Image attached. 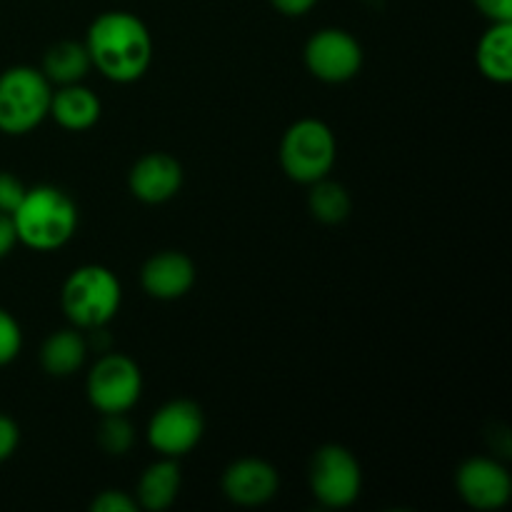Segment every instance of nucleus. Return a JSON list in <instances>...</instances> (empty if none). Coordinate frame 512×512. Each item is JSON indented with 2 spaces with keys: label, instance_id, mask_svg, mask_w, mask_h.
<instances>
[{
  "label": "nucleus",
  "instance_id": "1",
  "mask_svg": "<svg viewBox=\"0 0 512 512\" xmlns=\"http://www.w3.org/2000/svg\"><path fill=\"white\" fill-rule=\"evenodd\" d=\"M90 63L108 80L133 83L153 60V40L143 20L125 10L98 15L88 30Z\"/></svg>",
  "mask_w": 512,
  "mask_h": 512
},
{
  "label": "nucleus",
  "instance_id": "2",
  "mask_svg": "<svg viewBox=\"0 0 512 512\" xmlns=\"http://www.w3.org/2000/svg\"><path fill=\"white\" fill-rule=\"evenodd\" d=\"M15 233L33 250H55L63 248L75 233L78 213L75 205L63 190L40 185V188L25 190L23 203L13 213Z\"/></svg>",
  "mask_w": 512,
  "mask_h": 512
},
{
  "label": "nucleus",
  "instance_id": "3",
  "mask_svg": "<svg viewBox=\"0 0 512 512\" xmlns=\"http://www.w3.org/2000/svg\"><path fill=\"white\" fill-rule=\"evenodd\" d=\"M50 80L33 68H10L0 75V130L25 135L50 113Z\"/></svg>",
  "mask_w": 512,
  "mask_h": 512
},
{
  "label": "nucleus",
  "instance_id": "4",
  "mask_svg": "<svg viewBox=\"0 0 512 512\" xmlns=\"http://www.w3.org/2000/svg\"><path fill=\"white\" fill-rule=\"evenodd\" d=\"M120 305V283L103 265L78 268L63 288V310L80 328H100Z\"/></svg>",
  "mask_w": 512,
  "mask_h": 512
},
{
  "label": "nucleus",
  "instance_id": "5",
  "mask_svg": "<svg viewBox=\"0 0 512 512\" xmlns=\"http://www.w3.org/2000/svg\"><path fill=\"white\" fill-rule=\"evenodd\" d=\"M280 163L288 178L298 183H318L335 163V135L320 120H300L290 125L280 145Z\"/></svg>",
  "mask_w": 512,
  "mask_h": 512
},
{
  "label": "nucleus",
  "instance_id": "6",
  "mask_svg": "<svg viewBox=\"0 0 512 512\" xmlns=\"http://www.w3.org/2000/svg\"><path fill=\"white\" fill-rule=\"evenodd\" d=\"M360 465L353 453L340 445H325L310 465V485L325 508H348L360 493Z\"/></svg>",
  "mask_w": 512,
  "mask_h": 512
},
{
  "label": "nucleus",
  "instance_id": "7",
  "mask_svg": "<svg viewBox=\"0 0 512 512\" xmlns=\"http://www.w3.org/2000/svg\"><path fill=\"white\" fill-rule=\"evenodd\" d=\"M143 390L138 365L125 355H105L88 378V398L100 413L123 415L133 408Z\"/></svg>",
  "mask_w": 512,
  "mask_h": 512
},
{
  "label": "nucleus",
  "instance_id": "8",
  "mask_svg": "<svg viewBox=\"0 0 512 512\" xmlns=\"http://www.w3.org/2000/svg\"><path fill=\"white\" fill-rule=\"evenodd\" d=\"M305 65L315 78L325 83L350 80L363 65V50L358 40L340 28H325L305 45Z\"/></svg>",
  "mask_w": 512,
  "mask_h": 512
},
{
  "label": "nucleus",
  "instance_id": "9",
  "mask_svg": "<svg viewBox=\"0 0 512 512\" xmlns=\"http://www.w3.org/2000/svg\"><path fill=\"white\" fill-rule=\"evenodd\" d=\"M200 438H203V413L190 400H175V403L163 405L150 420V445L168 458L190 453Z\"/></svg>",
  "mask_w": 512,
  "mask_h": 512
},
{
  "label": "nucleus",
  "instance_id": "10",
  "mask_svg": "<svg viewBox=\"0 0 512 512\" xmlns=\"http://www.w3.org/2000/svg\"><path fill=\"white\" fill-rule=\"evenodd\" d=\"M458 490L470 508L498 510L510 500L512 483L503 465L488 458H475L458 470Z\"/></svg>",
  "mask_w": 512,
  "mask_h": 512
},
{
  "label": "nucleus",
  "instance_id": "11",
  "mask_svg": "<svg viewBox=\"0 0 512 512\" xmlns=\"http://www.w3.org/2000/svg\"><path fill=\"white\" fill-rule=\"evenodd\" d=\"M183 185V170L175 158L165 153H150L130 170V190L143 203H165Z\"/></svg>",
  "mask_w": 512,
  "mask_h": 512
},
{
  "label": "nucleus",
  "instance_id": "12",
  "mask_svg": "<svg viewBox=\"0 0 512 512\" xmlns=\"http://www.w3.org/2000/svg\"><path fill=\"white\" fill-rule=\"evenodd\" d=\"M223 490L233 503L255 508L278 493V473L263 460H238L225 470Z\"/></svg>",
  "mask_w": 512,
  "mask_h": 512
},
{
  "label": "nucleus",
  "instance_id": "13",
  "mask_svg": "<svg viewBox=\"0 0 512 512\" xmlns=\"http://www.w3.org/2000/svg\"><path fill=\"white\" fill-rule=\"evenodd\" d=\"M195 283V268L183 253H160L143 268V288L153 298H183Z\"/></svg>",
  "mask_w": 512,
  "mask_h": 512
},
{
  "label": "nucleus",
  "instance_id": "14",
  "mask_svg": "<svg viewBox=\"0 0 512 512\" xmlns=\"http://www.w3.org/2000/svg\"><path fill=\"white\" fill-rule=\"evenodd\" d=\"M50 113L63 128L85 130L100 118V100L88 88H80L75 83L65 85L50 100Z\"/></svg>",
  "mask_w": 512,
  "mask_h": 512
},
{
  "label": "nucleus",
  "instance_id": "15",
  "mask_svg": "<svg viewBox=\"0 0 512 512\" xmlns=\"http://www.w3.org/2000/svg\"><path fill=\"white\" fill-rule=\"evenodd\" d=\"M478 65L485 78L495 83L512 80V23H493V28L480 38Z\"/></svg>",
  "mask_w": 512,
  "mask_h": 512
},
{
  "label": "nucleus",
  "instance_id": "16",
  "mask_svg": "<svg viewBox=\"0 0 512 512\" xmlns=\"http://www.w3.org/2000/svg\"><path fill=\"white\" fill-rule=\"evenodd\" d=\"M85 360V340L73 330H60V333L50 335L45 340L43 350H40V363H43L45 373L55 375V378H68L75 370H80Z\"/></svg>",
  "mask_w": 512,
  "mask_h": 512
},
{
  "label": "nucleus",
  "instance_id": "17",
  "mask_svg": "<svg viewBox=\"0 0 512 512\" xmlns=\"http://www.w3.org/2000/svg\"><path fill=\"white\" fill-rule=\"evenodd\" d=\"M180 490V470L178 465L163 460V463L150 465L143 473L138 485V500L145 510H165L173 505L175 495Z\"/></svg>",
  "mask_w": 512,
  "mask_h": 512
},
{
  "label": "nucleus",
  "instance_id": "18",
  "mask_svg": "<svg viewBox=\"0 0 512 512\" xmlns=\"http://www.w3.org/2000/svg\"><path fill=\"white\" fill-rule=\"evenodd\" d=\"M90 68V55L88 48L80 43H70V40H63V43L53 45V48L45 53L43 60V75L50 80V83L60 85H73L78 80L85 78Z\"/></svg>",
  "mask_w": 512,
  "mask_h": 512
},
{
  "label": "nucleus",
  "instance_id": "19",
  "mask_svg": "<svg viewBox=\"0 0 512 512\" xmlns=\"http://www.w3.org/2000/svg\"><path fill=\"white\" fill-rule=\"evenodd\" d=\"M310 213L323 223H340L350 213V198L343 185L330 183V180H318L310 193Z\"/></svg>",
  "mask_w": 512,
  "mask_h": 512
},
{
  "label": "nucleus",
  "instance_id": "20",
  "mask_svg": "<svg viewBox=\"0 0 512 512\" xmlns=\"http://www.w3.org/2000/svg\"><path fill=\"white\" fill-rule=\"evenodd\" d=\"M133 440V425L125 418H120V415H108V420H105L103 428H100V445H103L110 455H123L128 453Z\"/></svg>",
  "mask_w": 512,
  "mask_h": 512
},
{
  "label": "nucleus",
  "instance_id": "21",
  "mask_svg": "<svg viewBox=\"0 0 512 512\" xmlns=\"http://www.w3.org/2000/svg\"><path fill=\"white\" fill-rule=\"evenodd\" d=\"M20 343H23V335H20L18 323L13 315L0 310V365H8L20 353Z\"/></svg>",
  "mask_w": 512,
  "mask_h": 512
},
{
  "label": "nucleus",
  "instance_id": "22",
  "mask_svg": "<svg viewBox=\"0 0 512 512\" xmlns=\"http://www.w3.org/2000/svg\"><path fill=\"white\" fill-rule=\"evenodd\" d=\"M25 188L15 175L0 173V213L13 215L18 205L23 203Z\"/></svg>",
  "mask_w": 512,
  "mask_h": 512
},
{
  "label": "nucleus",
  "instance_id": "23",
  "mask_svg": "<svg viewBox=\"0 0 512 512\" xmlns=\"http://www.w3.org/2000/svg\"><path fill=\"white\" fill-rule=\"evenodd\" d=\"M90 510L95 512H135V503L120 490H105L93 500Z\"/></svg>",
  "mask_w": 512,
  "mask_h": 512
},
{
  "label": "nucleus",
  "instance_id": "24",
  "mask_svg": "<svg viewBox=\"0 0 512 512\" xmlns=\"http://www.w3.org/2000/svg\"><path fill=\"white\" fill-rule=\"evenodd\" d=\"M473 3L493 23H512V0H473Z\"/></svg>",
  "mask_w": 512,
  "mask_h": 512
},
{
  "label": "nucleus",
  "instance_id": "25",
  "mask_svg": "<svg viewBox=\"0 0 512 512\" xmlns=\"http://www.w3.org/2000/svg\"><path fill=\"white\" fill-rule=\"evenodd\" d=\"M18 425L13 423L10 418H5V415H0V463L3 460H8L10 455L15 453V448H18Z\"/></svg>",
  "mask_w": 512,
  "mask_h": 512
},
{
  "label": "nucleus",
  "instance_id": "26",
  "mask_svg": "<svg viewBox=\"0 0 512 512\" xmlns=\"http://www.w3.org/2000/svg\"><path fill=\"white\" fill-rule=\"evenodd\" d=\"M15 243H18V233H15L13 215L0 213V258H5L15 248Z\"/></svg>",
  "mask_w": 512,
  "mask_h": 512
},
{
  "label": "nucleus",
  "instance_id": "27",
  "mask_svg": "<svg viewBox=\"0 0 512 512\" xmlns=\"http://www.w3.org/2000/svg\"><path fill=\"white\" fill-rule=\"evenodd\" d=\"M270 3H273L283 15H293V18H298V15L308 13L318 0H270Z\"/></svg>",
  "mask_w": 512,
  "mask_h": 512
}]
</instances>
